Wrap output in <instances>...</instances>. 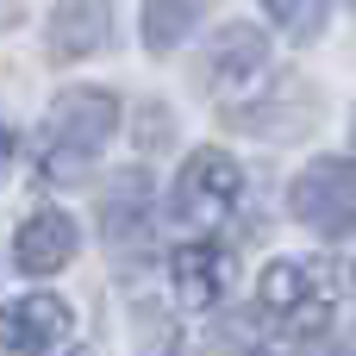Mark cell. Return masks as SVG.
Masks as SVG:
<instances>
[{
    "mask_svg": "<svg viewBox=\"0 0 356 356\" xmlns=\"http://www.w3.org/2000/svg\"><path fill=\"white\" fill-rule=\"evenodd\" d=\"M113 131H119V100L100 94V88H69L50 106V175L81 169Z\"/></svg>",
    "mask_w": 356,
    "mask_h": 356,
    "instance_id": "6da1fadb",
    "label": "cell"
},
{
    "mask_svg": "<svg viewBox=\"0 0 356 356\" xmlns=\"http://www.w3.org/2000/svg\"><path fill=\"white\" fill-rule=\"evenodd\" d=\"M238 194H244L238 163H232L225 150H194V156L181 163V175H175L169 213H175L188 232H207V225H219V219L238 207Z\"/></svg>",
    "mask_w": 356,
    "mask_h": 356,
    "instance_id": "7a4b0ae2",
    "label": "cell"
},
{
    "mask_svg": "<svg viewBox=\"0 0 356 356\" xmlns=\"http://www.w3.org/2000/svg\"><path fill=\"white\" fill-rule=\"evenodd\" d=\"M288 207L307 232L319 238H344L356 232V163L338 156H319L313 169H300V181L288 188Z\"/></svg>",
    "mask_w": 356,
    "mask_h": 356,
    "instance_id": "3957f363",
    "label": "cell"
},
{
    "mask_svg": "<svg viewBox=\"0 0 356 356\" xmlns=\"http://www.w3.org/2000/svg\"><path fill=\"white\" fill-rule=\"evenodd\" d=\"M169 275H175V300H181L188 313H207V307H219L225 288H232V250H219L213 238H188V244H175Z\"/></svg>",
    "mask_w": 356,
    "mask_h": 356,
    "instance_id": "277c9868",
    "label": "cell"
},
{
    "mask_svg": "<svg viewBox=\"0 0 356 356\" xmlns=\"http://www.w3.org/2000/svg\"><path fill=\"white\" fill-rule=\"evenodd\" d=\"M63 332H69V307H63L56 294H31V300H19V307L0 313V344H6L13 356L50 350Z\"/></svg>",
    "mask_w": 356,
    "mask_h": 356,
    "instance_id": "5b68a950",
    "label": "cell"
},
{
    "mask_svg": "<svg viewBox=\"0 0 356 356\" xmlns=\"http://www.w3.org/2000/svg\"><path fill=\"white\" fill-rule=\"evenodd\" d=\"M150 219H156V188L150 175H119L100 200V225L113 244H144L150 238Z\"/></svg>",
    "mask_w": 356,
    "mask_h": 356,
    "instance_id": "8992f818",
    "label": "cell"
},
{
    "mask_svg": "<svg viewBox=\"0 0 356 356\" xmlns=\"http://www.w3.org/2000/svg\"><path fill=\"white\" fill-rule=\"evenodd\" d=\"M13 257H19L25 275H50V269H63V263L75 257V225H69V213H50V207L31 213V219L19 225Z\"/></svg>",
    "mask_w": 356,
    "mask_h": 356,
    "instance_id": "52a82bcc",
    "label": "cell"
},
{
    "mask_svg": "<svg viewBox=\"0 0 356 356\" xmlns=\"http://www.w3.org/2000/svg\"><path fill=\"white\" fill-rule=\"evenodd\" d=\"M113 31V0H56L50 13V50L56 56H94Z\"/></svg>",
    "mask_w": 356,
    "mask_h": 356,
    "instance_id": "ba28073f",
    "label": "cell"
},
{
    "mask_svg": "<svg viewBox=\"0 0 356 356\" xmlns=\"http://www.w3.org/2000/svg\"><path fill=\"white\" fill-rule=\"evenodd\" d=\"M257 294L282 319H325V294H319V282H313L307 263H269L263 282H257Z\"/></svg>",
    "mask_w": 356,
    "mask_h": 356,
    "instance_id": "9c48e42d",
    "label": "cell"
},
{
    "mask_svg": "<svg viewBox=\"0 0 356 356\" xmlns=\"http://www.w3.org/2000/svg\"><path fill=\"white\" fill-rule=\"evenodd\" d=\"M269 69V38L257 25H225L219 44H213V81L219 88H244Z\"/></svg>",
    "mask_w": 356,
    "mask_h": 356,
    "instance_id": "30bf717a",
    "label": "cell"
},
{
    "mask_svg": "<svg viewBox=\"0 0 356 356\" xmlns=\"http://www.w3.org/2000/svg\"><path fill=\"white\" fill-rule=\"evenodd\" d=\"M200 6H207V0H144V44H150V50H175V44L194 31Z\"/></svg>",
    "mask_w": 356,
    "mask_h": 356,
    "instance_id": "8fae6325",
    "label": "cell"
},
{
    "mask_svg": "<svg viewBox=\"0 0 356 356\" xmlns=\"http://www.w3.org/2000/svg\"><path fill=\"white\" fill-rule=\"evenodd\" d=\"M269 6V19L288 31V38H313L319 25H325V13H332V0H263Z\"/></svg>",
    "mask_w": 356,
    "mask_h": 356,
    "instance_id": "7c38bea8",
    "label": "cell"
},
{
    "mask_svg": "<svg viewBox=\"0 0 356 356\" xmlns=\"http://www.w3.org/2000/svg\"><path fill=\"white\" fill-rule=\"evenodd\" d=\"M300 356H338V344H332V338H313V344H307Z\"/></svg>",
    "mask_w": 356,
    "mask_h": 356,
    "instance_id": "4fadbf2b",
    "label": "cell"
},
{
    "mask_svg": "<svg viewBox=\"0 0 356 356\" xmlns=\"http://www.w3.org/2000/svg\"><path fill=\"white\" fill-rule=\"evenodd\" d=\"M6 163H13V131L0 125V169H6Z\"/></svg>",
    "mask_w": 356,
    "mask_h": 356,
    "instance_id": "5bb4252c",
    "label": "cell"
}]
</instances>
